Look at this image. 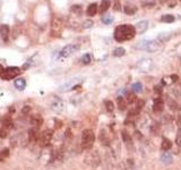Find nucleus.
<instances>
[{
	"label": "nucleus",
	"mask_w": 181,
	"mask_h": 170,
	"mask_svg": "<svg viewBox=\"0 0 181 170\" xmlns=\"http://www.w3.org/2000/svg\"><path fill=\"white\" fill-rule=\"evenodd\" d=\"M123 10H125V13L127 14V15H134L135 13H136V10H137V8L134 6H125V8H123Z\"/></svg>",
	"instance_id": "obj_24"
},
{
	"label": "nucleus",
	"mask_w": 181,
	"mask_h": 170,
	"mask_svg": "<svg viewBox=\"0 0 181 170\" xmlns=\"http://www.w3.org/2000/svg\"><path fill=\"white\" fill-rule=\"evenodd\" d=\"M8 157H9V149H3L0 152V161H5Z\"/></svg>",
	"instance_id": "obj_26"
},
{
	"label": "nucleus",
	"mask_w": 181,
	"mask_h": 170,
	"mask_svg": "<svg viewBox=\"0 0 181 170\" xmlns=\"http://www.w3.org/2000/svg\"><path fill=\"white\" fill-rule=\"evenodd\" d=\"M161 21H162V22H165V23H172V22H174V16L173 15H164V16H162Z\"/></svg>",
	"instance_id": "obj_28"
},
{
	"label": "nucleus",
	"mask_w": 181,
	"mask_h": 170,
	"mask_svg": "<svg viewBox=\"0 0 181 170\" xmlns=\"http://www.w3.org/2000/svg\"><path fill=\"white\" fill-rule=\"evenodd\" d=\"M27 137H28V141L30 142H35V141H39L40 139V135H39V130L38 128H32L28 130V134H27Z\"/></svg>",
	"instance_id": "obj_12"
},
{
	"label": "nucleus",
	"mask_w": 181,
	"mask_h": 170,
	"mask_svg": "<svg viewBox=\"0 0 181 170\" xmlns=\"http://www.w3.org/2000/svg\"><path fill=\"white\" fill-rule=\"evenodd\" d=\"M7 137V130L5 128L0 129V139H5Z\"/></svg>",
	"instance_id": "obj_36"
},
{
	"label": "nucleus",
	"mask_w": 181,
	"mask_h": 170,
	"mask_svg": "<svg viewBox=\"0 0 181 170\" xmlns=\"http://www.w3.org/2000/svg\"><path fill=\"white\" fill-rule=\"evenodd\" d=\"M163 108H164V101H163V99L156 98L153 104V110L155 112H160V111L163 110Z\"/></svg>",
	"instance_id": "obj_13"
},
{
	"label": "nucleus",
	"mask_w": 181,
	"mask_h": 170,
	"mask_svg": "<svg viewBox=\"0 0 181 170\" xmlns=\"http://www.w3.org/2000/svg\"><path fill=\"white\" fill-rule=\"evenodd\" d=\"M134 102H137L136 95H135L134 93H129V94L127 95V103L131 104V103H134Z\"/></svg>",
	"instance_id": "obj_29"
},
{
	"label": "nucleus",
	"mask_w": 181,
	"mask_h": 170,
	"mask_svg": "<svg viewBox=\"0 0 181 170\" xmlns=\"http://www.w3.org/2000/svg\"><path fill=\"white\" fill-rule=\"evenodd\" d=\"M131 88H132V91H134L135 93H139V92L143 91V84H142L141 82H136L132 84Z\"/></svg>",
	"instance_id": "obj_22"
},
{
	"label": "nucleus",
	"mask_w": 181,
	"mask_h": 170,
	"mask_svg": "<svg viewBox=\"0 0 181 170\" xmlns=\"http://www.w3.org/2000/svg\"><path fill=\"white\" fill-rule=\"evenodd\" d=\"M121 136H122V139H123L125 143H131V137L127 132H122Z\"/></svg>",
	"instance_id": "obj_32"
},
{
	"label": "nucleus",
	"mask_w": 181,
	"mask_h": 170,
	"mask_svg": "<svg viewBox=\"0 0 181 170\" xmlns=\"http://www.w3.org/2000/svg\"><path fill=\"white\" fill-rule=\"evenodd\" d=\"M0 36L5 42L8 41V36H9V27H8V25H2L0 27Z\"/></svg>",
	"instance_id": "obj_15"
},
{
	"label": "nucleus",
	"mask_w": 181,
	"mask_h": 170,
	"mask_svg": "<svg viewBox=\"0 0 181 170\" xmlns=\"http://www.w3.org/2000/svg\"><path fill=\"white\" fill-rule=\"evenodd\" d=\"M85 163H87L90 167H97L101 163V158L97 151L88 152L86 157H85Z\"/></svg>",
	"instance_id": "obj_4"
},
{
	"label": "nucleus",
	"mask_w": 181,
	"mask_h": 170,
	"mask_svg": "<svg viewBox=\"0 0 181 170\" xmlns=\"http://www.w3.org/2000/svg\"><path fill=\"white\" fill-rule=\"evenodd\" d=\"M1 125L5 129H12L14 127V121L12 119V117L9 115H6V116H3L1 118Z\"/></svg>",
	"instance_id": "obj_9"
},
{
	"label": "nucleus",
	"mask_w": 181,
	"mask_h": 170,
	"mask_svg": "<svg viewBox=\"0 0 181 170\" xmlns=\"http://www.w3.org/2000/svg\"><path fill=\"white\" fill-rule=\"evenodd\" d=\"M116 2H114V9L116 10H119L120 9V5H119V0H114Z\"/></svg>",
	"instance_id": "obj_39"
},
{
	"label": "nucleus",
	"mask_w": 181,
	"mask_h": 170,
	"mask_svg": "<svg viewBox=\"0 0 181 170\" xmlns=\"http://www.w3.org/2000/svg\"><path fill=\"white\" fill-rule=\"evenodd\" d=\"M30 111H31V107H30V106H25V107L23 108L22 113L23 115H26V113H28Z\"/></svg>",
	"instance_id": "obj_37"
},
{
	"label": "nucleus",
	"mask_w": 181,
	"mask_h": 170,
	"mask_svg": "<svg viewBox=\"0 0 181 170\" xmlns=\"http://www.w3.org/2000/svg\"><path fill=\"white\" fill-rule=\"evenodd\" d=\"M31 124L35 127V128H39V127H41L42 126V124H43V118H42V116L39 115V113L33 115V116L31 117Z\"/></svg>",
	"instance_id": "obj_10"
},
{
	"label": "nucleus",
	"mask_w": 181,
	"mask_h": 170,
	"mask_svg": "<svg viewBox=\"0 0 181 170\" xmlns=\"http://www.w3.org/2000/svg\"><path fill=\"white\" fill-rule=\"evenodd\" d=\"M126 107H127V101H125V99L122 97H119L118 98V108L120 110H125Z\"/></svg>",
	"instance_id": "obj_23"
},
{
	"label": "nucleus",
	"mask_w": 181,
	"mask_h": 170,
	"mask_svg": "<svg viewBox=\"0 0 181 170\" xmlns=\"http://www.w3.org/2000/svg\"><path fill=\"white\" fill-rule=\"evenodd\" d=\"M136 34V28L135 26L130 25V24H122L119 25L114 30L113 36L117 42H123V41H129L134 38Z\"/></svg>",
	"instance_id": "obj_1"
},
{
	"label": "nucleus",
	"mask_w": 181,
	"mask_h": 170,
	"mask_svg": "<svg viewBox=\"0 0 181 170\" xmlns=\"http://www.w3.org/2000/svg\"><path fill=\"white\" fill-rule=\"evenodd\" d=\"M172 155L169 153V152H164L162 155H161V161H162V163L164 164H170L172 163Z\"/></svg>",
	"instance_id": "obj_18"
},
{
	"label": "nucleus",
	"mask_w": 181,
	"mask_h": 170,
	"mask_svg": "<svg viewBox=\"0 0 181 170\" xmlns=\"http://www.w3.org/2000/svg\"><path fill=\"white\" fill-rule=\"evenodd\" d=\"M175 143L178 144V146H181V135L179 134L178 136H177V139H175Z\"/></svg>",
	"instance_id": "obj_38"
},
{
	"label": "nucleus",
	"mask_w": 181,
	"mask_h": 170,
	"mask_svg": "<svg viewBox=\"0 0 181 170\" xmlns=\"http://www.w3.org/2000/svg\"><path fill=\"white\" fill-rule=\"evenodd\" d=\"M135 28H136V33L142 34V33H144L148 28V22L147 21H141V22H138L136 24Z\"/></svg>",
	"instance_id": "obj_11"
},
{
	"label": "nucleus",
	"mask_w": 181,
	"mask_h": 170,
	"mask_svg": "<svg viewBox=\"0 0 181 170\" xmlns=\"http://www.w3.org/2000/svg\"><path fill=\"white\" fill-rule=\"evenodd\" d=\"M92 61V56L90 54H85L84 56L81 57V63L85 64V65H87Z\"/></svg>",
	"instance_id": "obj_30"
},
{
	"label": "nucleus",
	"mask_w": 181,
	"mask_h": 170,
	"mask_svg": "<svg viewBox=\"0 0 181 170\" xmlns=\"http://www.w3.org/2000/svg\"><path fill=\"white\" fill-rule=\"evenodd\" d=\"M63 108H65V104H63V100L58 97H53L52 101H51L50 103V109L54 112L59 113L63 110Z\"/></svg>",
	"instance_id": "obj_8"
},
{
	"label": "nucleus",
	"mask_w": 181,
	"mask_h": 170,
	"mask_svg": "<svg viewBox=\"0 0 181 170\" xmlns=\"http://www.w3.org/2000/svg\"><path fill=\"white\" fill-rule=\"evenodd\" d=\"M78 49H79V45H77V44H68V45L63 47L60 50L59 56L61 58H68V57H70L72 54H75L76 51H78Z\"/></svg>",
	"instance_id": "obj_6"
},
{
	"label": "nucleus",
	"mask_w": 181,
	"mask_h": 170,
	"mask_svg": "<svg viewBox=\"0 0 181 170\" xmlns=\"http://www.w3.org/2000/svg\"><path fill=\"white\" fill-rule=\"evenodd\" d=\"M114 18H113V16L111 15H103L102 16V23L105 24V25H110L111 23H113Z\"/></svg>",
	"instance_id": "obj_21"
},
{
	"label": "nucleus",
	"mask_w": 181,
	"mask_h": 170,
	"mask_svg": "<svg viewBox=\"0 0 181 170\" xmlns=\"http://www.w3.org/2000/svg\"><path fill=\"white\" fill-rule=\"evenodd\" d=\"M100 141H101V143L103 145H105V146H108V145L110 144V136H109V134L106 133L105 129H102L100 132Z\"/></svg>",
	"instance_id": "obj_14"
},
{
	"label": "nucleus",
	"mask_w": 181,
	"mask_h": 170,
	"mask_svg": "<svg viewBox=\"0 0 181 170\" xmlns=\"http://www.w3.org/2000/svg\"><path fill=\"white\" fill-rule=\"evenodd\" d=\"M14 85H15V87L17 88V90L23 91V90L26 87V81L24 78H17V79H15Z\"/></svg>",
	"instance_id": "obj_16"
},
{
	"label": "nucleus",
	"mask_w": 181,
	"mask_h": 170,
	"mask_svg": "<svg viewBox=\"0 0 181 170\" xmlns=\"http://www.w3.org/2000/svg\"><path fill=\"white\" fill-rule=\"evenodd\" d=\"M104 104H105V108L108 111H113V109H114V107H113V103L112 101L110 100H106L105 102H104Z\"/></svg>",
	"instance_id": "obj_33"
},
{
	"label": "nucleus",
	"mask_w": 181,
	"mask_h": 170,
	"mask_svg": "<svg viewBox=\"0 0 181 170\" xmlns=\"http://www.w3.org/2000/svg\"><path fill=\"white\" fill-rule=\"evenodd\" d=\"M56 127H57V128H60V127H61V121H59V120H56Z\"/></svg>",
	"instance_id": "obj_40"
},
{
	"label": "nucleus",
	"mask_w": 181,
	"mask_h": 170,
	"mask_svg": "<svg viewBox=\"0 0 181 170\" xmlns=\"http://www.w3.org/2000/svg\"><path fill=\"white\" fill-rule=\"evenodd\" d=\"M19 73H21V69H19L18 67H8V68H6V69L3 70V73L0 76L5 81H9V79L15 78Z\"/></svg>",
	"instance_id": "obj_5"
},
{
	"label": "nucleus",
	"mask_w": 181,
	"mask_h": 170,
	"mask_svg": "<svg viewBox=\"0 0 181 170\" xmlns=\"http://www.w3.org/2000/svg\"><path fill=\"white\" fill-rule=\"evenodd\" d=\"M3 70H5V69H3V67H2V66H0V75H1V74L3 73Z\"/></svg>",
	"instance_id": "obj_41"
},
{
	"label": "nucleus",
	"mask_w": 181,
	"mask_h": 170,
	"mask_svg": "<svg viewBox=\"0 0 181 170\" xmlns=\"http://www.w3.org/2000/svg\"><path fill=\"white\" fill-rule=\"evenodd\" d=\"M93 25H94V23L92 22V21H85V22L83 23V26H84L85 28H90Z\"/></svg>",
	"instance_id": "obj_34"
},
{
	"label": "nucleus",
	"mask_w": 181,
	"mask_h": 170,
	"mask_svg": "<svg viewBox=\"0 0 181 170\" xmlns=\"http://www.w3.org/2000/svg\"><path fill=\"white\" fill-rule=\"evenodd\" d=\"M161 148H162L163 151H168V150H170V149L172 148V143H171V141H170L169 139H163L162 145H161Z\"/></svg>",
	"instance_id": "obj_20"
},
{
	"label": "nucleus",
	"mask_w": 181,
	"mask_h": 170,
	"mask_svg": "<svg viewBox=\"0 0 181 170\" xmlns=\"http://www.w3.org/2000/svg\"><path fill=\"white\" fill-rule=\"evenodd\" d=\"M136 48L141 50L148 51V52H154L159 48V45H157V42L153 41V40H143L136 45Z\"/></svg>",
	"instance_id": "obj_3"
},
{
	"label": "nucleus",
	"mask_w": 181,
	"mask_h": 170,
	"mask_svg": "<svg viewBox=\"0 0 181 170\" xmlns=\"http://www.w3.org/2000/svg\"><path fill=\"white\" fill-rule=\"evenodd\" d=\"M110 6H111V0H101V13H104L109 9Z\"/></svg>",
	"instance_id": "obj_19"
},
{
	"label": "nucleus",
	"mask_w": 181,
	"mask_h": 170,
	"mask_svg": "<svg viewBox=\"0 0 181 170\" xmlns=\"http://www.w3.org/2000/svg\"><path fill=\"white\" fill-rule=\"evenodd\" d=\"M161 1V3H165V5H168L170 8H173V7L175 6V0H160Z\"/></svg>",
	"instance_id": "obj_31"
},
{
	"label": "nucleus",
	"mask_w": 181,
	"mask_h": 170,
	"mask_svg": "<svg viewBox=\"0 0 181 170\" xmlns=\"http://www.w3.org/2000/svg\"><path fill=\"white\" fill-rule=\"evenodd\" d=\"M165 34H166V33H161V34L157 36V40H159L160 42H162V43L166 42L169 39L171 38V34H169V33H168V35H165Z\"/></svg>",
	"instance_id": "obj_25"
},
{
	"label": "nucleus",
	"mask_w": 181,
	"mask_h": 170,
	"mask_svg": "<svg viewBox=\"0 0 181 170\" xmlns=\"http://www.w3.org/2000/svg\"><path fill=\"white\" fill-rule=\"evenodd\" d=\"M72 12H74V13L79 14V13H81V6H78V5H75V6H72Z\"/></svg>",
	"instance_id": "obj_35"
},
{
	"label": "nucleus",
	"mask_w": 181,
	"mask_h": 170,
	"mask_svg": "<svg viewBox=\"0 0 181 170\" xmlns=\"http://www.w3.org/2000/svg\"><path fill=\"white\" fill-rule=\"evenodd\" d=\"M95 135L92 129H85L81 134V146L85 150H90L94 144Z\"/></svg>",
	"instance_id": "obj_2"
},
{
	"label": "nucleus",
	"mask_w": 181,
	"mask_h": 170,
	"mask_svg": "<svg viewBox=\"0 0 181 170\" xmlns=\"http://www.w3.org/2000/svg\"><path fill=\"white\" fill-rule=\"evenodd\" d=\"M53 136V132L51 129H47L44 130L42 134H40V139H39V143H40L41 146H48L49 143L51 142V139Z\"/></svg>",
	"instance_id": "obj_7"
},
{
	"label": "nucleus",
	"mask_w": 181,
	"mask_h": 170,
	"mask_svg": "<svg viewBox=\"0 0 181 170\" xmlns=\"http://www.w3.org/2000/svg\"><path fill=\"white\" fill-rule=\"evenodd\" d=\"M125 52H126V50L123 49V48H117V49H114V51H113V56L121 57L125 54Z\"/></svg>",
	"instance_id": "obj_27"
},
{
	"label": "nucleus",
	"mask_w": 181,
	"mask_h": 170,
	"mask_svg": "<svg viewBox=\"0 0 181 170\" xmlns=\"http://www.w3.org/2000/svg\"><path fill=\"white\" fill-rule=\"evenodd\" d=\"M97 13V5L95 2L90 3V6L87 7V9H86V14H87V16H94L95 14Z\"/></svg>",
	"instance_id": "obj_17"
}]
</instances>
